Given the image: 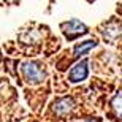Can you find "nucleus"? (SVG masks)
I'll return each mask as SVG.
<instances>
[{"mask_svg": "<svg viewBox=\"0 0 122 122\" xmlns=\"http://www.w3.org/2000/svg\"><path fill=\"white\" fill-rule=\"evenodd\" d=\"M21 73H22L24 79L29 82V84H40V82L45 81L46 78V73L43 70L38 62H22L21 63Z\"/></svg>", "mask_w": 122, "mask_h": 122, "instance_id": "nucleus-1", "label": "nucleus"}, {"mask_svg": "<svg viewBox=\"0 0 122 122\" xmlns=\"http://www.w3.org/2000/svg\"><path fill=\"white\" fill-rule=\"evenodd\" d=\"M6 2H10V3H14V2H16V0H6Z\"/></svg>", "mask_w": 122, "mask_h": 122, "instance_id": "nucleus-9", "label": "nucleus"}, {"mask_svg": "<svg viewBox=\"0 0 122 122\" xmlns=\"http://www.w3.org/2000/svg\"><path fill=\"white\" fill-rule=\"evenodd\" d=\"M111 108L116 113V116L119 119H122V92H117L113 97V100H111Z\"/></svg>", "mask_w": 122, "mask_h": 122, "instance_id": "nucleus-7", "label": "nucleus"}, {"mask_svg": "<svg viewBox=\"0 0 122 122\" xmlns=\"http://www.w3.org/2000/svg\"><path fill=\"white\" fill-rule=\"evenodd\" d=\"M73 108H75V102H73V98H70V97L59 98L54 103V111H56V114H59V116L68 114L70 111H73Z\"/></svg>", "mask_w": 122, "mask_h": 122, "instance_id": "nucleus-5", "label": "nucleus"}, {"mask_svg": "<svg viewBox=\"0 0 122 122\" xmlns=\"http://www.w3.org/2000/svg\"><path fill=\"white\" fill-rule=\"evenodd\" d=\"M95 46H97V41H95V40H89V41L81 43V45H76V46H75V57L79 59L81 56L87 54V52H89L92 48H95Z\"/></svg>", "mask_w": 122, "mask_h": 122, "instance_id": "nucleus-6", "label": "nucleus"}, {"mask_svg": "<svg viewBox=\"0 0 122 122\" xmlns=\"http://www.w3.org/2000/svg\"><path fill=\"white\" fill-rule=\"evenodd\" d=\"M60 29H62L63 35L67 36L68 40H75V38H78L79 35L87 33V27L81 21H78V19H71V21H68V22H63L62 25H60Z\"/></svg>", "mask_w": 122, "mask_h": 122, "instance_id": "nucleus-2", "label": "nucleus"}, {"mask_svg": "<svg viewBox=\"0 0 122 122\" xmlns=\"http://www.w3.org/2000/svg\"><path fill=\"white\" fill-rule=\"evenodd\" d=\"M89 75V68H87V60H81L78 62L75 67L71 68V71L68 75V79L71 82H81L84 81Z\"/></svg>", "mask_w": 122, "mask_h": 122, "instance_id": "nucleus-4", "label": "nucleus"}, {"mask_svg": "<svg viewBox=\"0 0 122 122\" xmlns=\"http://www.w3.org/2000/svg\"><path fill=\"white\" fill-rule=\"evenodd\" d=\"M75 122H102L100 119H82V121H75Z\"/></svg>", "mask_w": 122, "mask_h": 122, "instance_id": "nucleus-8", "label": "nucleus"}, {"mask_svg": "<svg viewBox=\"0 0 122 122\" xmlns=\"http://www.w3.org/2000/svg\"><path fill=\"white\" fill-rule=\"evenodd\" d=\"M100 32H102L105 41L114 43V41L121 36V33H122V24L119 22L117 19H111V21H108V22L105 24L103 29H102Z\"/></svg>", "mask_w": 122, "mask_h": 122, "instance_id": "nucleus-3", "label": "nucleus"}]
</instances>
